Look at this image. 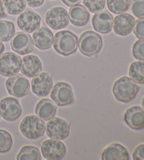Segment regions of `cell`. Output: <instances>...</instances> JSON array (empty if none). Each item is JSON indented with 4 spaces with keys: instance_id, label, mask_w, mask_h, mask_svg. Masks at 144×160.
Masks as SVG:
<instances>
[{
    "instance_id": "cell-30",
    "label": "cell",
    "mask_w": 144,
    "mask_h": 160,
    "mask_svg": "<svg viewBox=\"0 0 144 160\" xmlns=\"http://www.w3.org/2000/svg\"><path fill=\"white\" fill-rule=\"evenodd\" d=\"M132 12L138 18H144V0H133Z\"/></svg>"
},
{
    "instance_id": "cell-15",
    "label": "cell",
    "mask_w": 144,
    "mask_h": 160,
    "mask_svg": "<svg viewBox=\"0 0 144 160\" xmlns=\"http://www.w3.org/2000/svg\"><path fill=\"white\" fill-rule=\"evenodd\" d=\"M124 122L133 130L144 128V109L138 106L129 108L124 113Z\"/></svg>"
},
{
    "instance_id": "cell-36",
    "label": "cell",
    "mask_w": 144,
    "mask_h": 160,
    "mask_svg": "<svg viewBox=\"0 0 144 160\" xmlns=\"http://www.w3.org/2000/svg\"><path fill=\"white\" fill-rule=\"evenodd\" d=\"M4 17H6V13H5L3 3H2V0H0V20Z\"/></svg>"
},
{
    "instance_id": "cell-11",
    "label": "cell",
    "mask_w": 144,
    "mask_h": 160,
    "mask_svg": "<svg viewBox=\"0 0 144 160\" xmlns=\"http://www.w3.org/2000/svg\"><path fill=\"white\" fill-rule=\"evenodd\" d=\"M22 108L18 100L6 98L0 102V114L5 121H14L21 117Z\"/></svg>"
},
{
    "instance_id": "cell-29",
    "label": "cell",
    "mask_w": 144,
    "mask_h": 160,
    "mask_svg": "<svg viewBox=\"0 0 144 160\" xmlns=\"http://www.w3.org/2000/svg\"><path fill=\"white\" fill-rule=\"evenodd\" d=\"M83 4L91 13H97L103 10L106 0H83Z\"/></svg>"
},
{
    "instance_id": "cell-4",
    "label": "cell",
    "mask_w": 144,
    "mask_h": 160,
    "mask_svg": "<svg viewBox=\"0 0 144 160\" xmlns=\"http://www.w3.org/2000/svg\"><path fill=\"white\" fill-rule=\"evenodd\" d=\"M20 131L27 138L36 140L44 134L46 131V124L37 116H27L21 121Z\"/></svg>"
},
{
    "instance_id": "cell-34",
    "label": "cell",
    "mask_w": 144,
    "mask_h": 160,
    "mask_svg": "<svg viewBox=\"0 0 144 160\" xmlns=\"http://www.w3.org/2000/svg\"><path fill=\"white\" fill-rule=\"evenodd\" d=\"M29 7L32 8L40 7L43 4L44 0H25Z\"/></svg>"
},
{
    "instance_id": "cell-31",
    "label": "cell",
    "mask_w": 144,
    "mask_h": 160,
    "mask_svg": "<svg viewBox=\"0 0 144 160\" xmlns=\"http://www.w3.org/2000/svg\"><path fill=\"white\" fill-rule=\"evenodd\" d=\"M132 53L135 59L144 61V40H138L132 48Z\"/></svg>"
},
{
    "instance_id": "cell-3",
    "label": "cell",
    "mask_w": 144,
    "mask_h": 160,
    "mask_svg": "<svg viewBox=\"0 0 144 160\" xmlns=\"http://www.w3.org/2000/svg\"><path fill=\"white\" fill-rule=\"evenodd\" d=\"M79 49L83 55L94 57L98 54L103 47V40L100 35L91 31H86L81 35L78 42Z\"/></svg>"
},
{
    "instance_id": "cell-12",
    "label": "cell",
    "mask_w": 144,
    "mask_h": 160,
    "mask_svg": "<svg viewBox=\"0 0 144 160\" xmlns=\"http://www.w3.org/2000/svg\"><path fill=\"white\" fill-rule=\"evenodd\" d=\"M32 92L38 97H45L51 92L53 87V78L50 73H40L32 78L31 82Z\"/></svg>"
},
{
    "instance_id": "cell-13",
    "label": "cell",
    "mask_w": 144,
    "mask_h": 160,
    "mask_svg": "<svg viewBox=\"0 0 144 160\" xmlns=\"http://www.w3.org/2000/svg\"><path fill=\"white\" fill-rule=\"evenodd\" d=\"M17 24L19 28L23 31L30 33L40 28L41 17L33 11L27 9L18 16Z\"/></svg>"
},
{
    "instance_id": "cell-28",
    "label": "cell",
    "mask_w": 144,
    "mask_h": 160,
    "mask_svg": "<svg viewBox=\"0 0 144 160\" xmlns=\"http://www.w3.org/2000/svg\"><path fill=\"white\" fill-rule=\"evenodd\" d=\"M13 145L12 137L9 132L0 129V153L8 152Z\"/></svg>"
},
{
    "instance_id": "cell-27",
    "label": "cell",
    "mask_w": 144,
    "mask_h": 160,
    "mask_svg": "<svg viewBox=\"0 0 144 160\" xmlns=\"http://www.w3.org/2000/svg\"><path fill=\"white\" fill-rule=\"evenodd\" d=\"M16 34L15 26L12 22L0 21V41L8 42Z\"/></svg>"
},
{
    "instance_id": "cell-8",
    "label": "cell",
    "mask_w": 144,
    "mask_h": 160,
    "mask_svg": "<svg viewBox=\"0 0 144 160\" xmlns=\"http://www.w3.org/2000/svg\"><path fill=\"white\" fill-rule=\"evenodd\" d=\"M70 125L68 121L60 118L54 117L46 124V133L51 139L61 140L69 136Z\"/></svg>"
},
{
    "instance_id": "cell-21",
    "label": "cell",
    "mask_w": 144,
    "mask_h": 160,
    "mask_svg": "<svg viewBox=\"0 0 144 160\" xmlns=\"http://www.w3.org/2000/svg\"><path fill=\"white\" fill-rule=\"evenodd\" d=\"M103 160H129V154L127 149L119 143H113L103 150Z\"/></svg>"
},
{
    "instance_id": "cell-22",
    "label": "cell",
    "mask_w": 144,
    "mask_h": 160,
    "mask_svg": "<svg viewBox=\"0 0 144 160\" xmlns=\"http://www.w3.org/2000/svg\"><path fill=\"white\" fill-rule=\"evenodd\" d=\"M90 14L88 10L82 5L77 4L69 10V20L75 26H84L89 21Z\"/></svg>"
},
{
    "instance_id": "cell-14",
    "label": "cell",
    "mask_w": 144,
    "mask_h": 160,
    "mask_svg": "<svg viewBox=\"0 0 144 160\" xmlns=\"http://www.w3.org/2000/svg\"><path fill=\"white\" fill-rule=\"evenodd\" d=\"M11 47L13 51L21 55L31 53L34 50V43L30 35L23 32H18L12 38Z\"/></svg>"
},
{
    "instance_id": "cell-37",
    "label": "cell",
    "mask_w": 144,
    "mask_h": 160,
    "mask_svg": "<svg viewBox=\"0 0 144 160\" xmlns=\"http://www.w3.org/2000/svg\"><path fill=\"white\" fill-rule=\"evenodd\" d=\"M4 50H5L4 45L2 42V41H0V56L4 53Z\"/></svg>"
},
{
    "instance_id": "cell-38",
    "label": "cell",
    "mask_w": 144,
    "mask_h": 160,
    "mask_svg": "<svg viewBox=\"0 0 144 160\" xmlns=\"http://www.w3.org/2000/svg\"><path fill=\"white\" fill-rule=\"evenodd\" d=\"M141 104H142V106H143V107L144 108V98H143V100H142V102H141Z\"/></svg>"
},
{
    "instance_id": "cell-6",
    "label": "cell",
    "mask_w": 144,
    "mask_h": 160,
    "mask_svg": "<svg viewBox=\"0 0 144 160\" xmlns=\"http://www.w3.org/2000/svg\"><path fill=\"white\" fill-rule=\"evenodd\" d=\"M21 58L13 52H7L0 56V74L10 77L17 74L21 70Z\"/></svg>"
},
{
    "instance_id": "cell-2",
    "label": "cell",
    "mask_w": 144,
    "mask_h": 160,
    "mask_svg": "<svg viewBox=\"0 0 144 160\" xmlns=\"http://www.w3.org/2000/svg\"><path fill=\"white\" fill-rule=\"evenodd\" d=\"M78 40L75 34L69 30L58 32L54 38V48L58 53L69 56L77 51Z\"/></svg>"
},
{
    "instance_id": "cell-33",
    "label": "cell",
    "mask_w": 144,
    "mask_h": 160,
    "mask_svg": "<svg viewBox=\"0 0 144 160\" xmlns=\"http://www.w3.org/2000/svg\"><path fill=\"white\" fill-rule=\"evenodd\" d=\"M134 160H144V144L138 145L133 152Z\"/></svg>"
},
{
    "instance_id": "cell-10",
    "label": "cell",
    "mask_w": 144,
    "mask_h": 160,
    "mask_svg": "<svg viewBox=\"0 0 144 160\" xmlns=\"http://www.w3.org/2000/svg\"><path fill=\"white\" fill-rule=\"evenodd\" d=\"M46 24L54 30L64 28L69 23V15L63 7H54L46 12L45 16Z\"/></svg>"
},
{
    "instance_id": "cell-35",
    "label": "cell",
    "mask_w": 144,
    "mask_h": 160,
    "mask_svg": "<svg viewBox=\"0 0 144 160\" xmlns=\"http://www.w3.org/2000/svg\"><path fill=\"white\" fill-rule=\"evenodd\" d=\"M62 2L68 7H72L79 4L82 2V0H62Z\"/></svg>"
},
{
    "instance_id": "cell-7",
    "label": "cell",
    "mask_w": 144,
    "mask_h": 160,
    "mask_svg": "<svg viewBox=\"0 0 144 160\" xmlns=\"http://www.w3.org/2000/svg\"><path fill=\"white\" fill-rule=\"evenodd\" d=\"M6 88L10 95L21 98L29 93L30 82L22 74H16L7 79Z\"/></svg>"
},
{
    "instance_id": "cell-23",
    "label": "cell",
    "mask_w": 144,
    "mask_h": 160,
    "mask_svg": "<svg viewBox=\"0 0 144 160\" xmlns=\"http://www.w3.org/2000/svg\"><path fill=\"white\" fill-rule=\"evenodd\" d=\"M4 8L10 15H18L23 12L26 7L25 0H3Z\"/></svg>"
},
{
    "instance_id": "cell-16",
    "label": "cell",
    "mask_w": 144,
    "mask_h": 160,
    "mask_svg": "<svg viewBox=\"0 0 144 160\" xmlns=\"http://www.w3.org/2000/svg\"><path fill=\"white\" fill-rule=\"evenodd\" d=\"M134 16L129 13H121L115 18L113 27L114 32L120 36H126L130 34L135 24Z\"/></svg>"
},
{
    "instance_id": "cell-32",
    "label": "cell",
    "mask_w": 144,
    "mask_h": 160,
    "mask_svg": "<svg viewBox=\"0 0 144 160\" xmlns=\"http://www.w3.org/2000/svg\"><path fill=\"white\" fill-rule=\"evenodd\" d=\"M133 30L138 39L144 40V18H139L136 21Z\"/></svg>"
},
{
    "instance_id": "cell-25",
    "label": "cell",
    "mask_w": 144,
    "mask_h": 160,
    "mask_svg": "<svg viewBox=\"0 0 144 160\" xmlns=\"http://www.w3.org/2000/svg\"><path fill=\"white\" fill-rule=\"evenodd\" d=\"M18 160H40L41 159L40 150L34 146L27 145L21 148L17 155Z\"/></svg>"
},
{
    "instance_id": "cell-18",
    "label": "cell",
    "mask_w": 144,
    "mask_h": 160,
    "mask_svg": "<svg viewBox=\"0 0 144 160\" xmlns=\"http://www.w3.org/2000/svg\"><path fill=\"white\" fill-rule=\"evenodd\" d=\"M34 45L40 50H47L53 45L54 34L51 30L45 26L39 28L32 35Z\"/></svg>"
},
{
    "instance_id": "cell-1",
    "label": "cell",
    "mask_w": 144,
    "mask_h": 160,
    "mask_svg": "<svg viewBox=\"0 0 144 160\" xmlns=\"http://www.w3.org/2000/svg\"><path fill=\"white\" fill-rule=\"evenodd\" d=\"M139 87L134 80L127 76L121 77L115 82L113 93L118 101L128 103L137 97Z\"/></svg>"
},
{
    "instance_id": "cell-5",
    "label": "cell",
    "mask_w": 144,
    "mask_h": 160,
    "mask_svg": "<svg viewBox=\"0 0 144 160\" xmlns=\"http://www.w3.org/2000/svg\"><path fill=\"white\" fill-rule=\"evenodd\" d=\"M51 98L58 106L70 105L74 102L73 89L70 85L65 82H59L52 88Z\"/></svg>"
},
{
    "instance_id": "cell-17",
    "label": "cell",
    "mask_w": 144,
    "mask_h": 160,
    "mask_svg": "<svg viewBox=\"0 0 144 160\" xmlns=\"http://www.w3.org/2000/svg\"><path fill=\"white\" fill-rule=\"evenodd\" d=\"M113 17L108 11H100L92 18L93 28L96 32L107 34L113 29Z\"/></svg>"
},
{
    "instance_id": "cell-9",
    "label": "cell",
    "mask_w": 144,
    "mask_h": 160,
    "mask_svg": "<svg viewBox=\"0 0 144 160\" xmlns=\"http://www.w3.org/2000/svg\"><path fill=\"white\" fill-rule=\"evenodd\" d=\"M41 151L46 159L60 160L65 156L66 147L60 140H47L41 143Z\"/></svg>"
},
{
    "instance_id": "cell-19",
    "label": "cell",
    "mask_w": 144,
    "mask_h": 160,
    "mask_svg": "<svg viewBox=\"0 0 144 160\" xmlns=\"http://www.w3.org/2000/svg\"><path fill=\"white\" fill-rule=\"evenodd\" d=\"M21 73L27 78H34L42 69L41 62L35 55H27L22 59Z\"/></svg>"
},
{
    "instance_id": "cell-26",
    "label": "cell",
    "mask_w": 144,
    "mask_h": 160,
    "mask_svg": "<svg viewBox=\"0 0 144 160\" xmlns=\"http://www.w3.org/2000/svg\"><path fill=\"white\" fill-rule=\"evenodd\" d=\"M132 0H107V6L115 14H121L129 9Z\"/></svg>"
},
{
    "instance_id": "cell-24",
    "label": "cell",
    "mask_w": 144,
    "mask_h": 160,
    "mask_svg": "<svg viewBox=\"0 0 144 160\" xmlns=\"http://www.w3.org/2000/svg\"><path fill=\"white\" fill-rule=\"evenodd\" d=\"M129 75L138 84H144V62H134L130 65Z\"/></svg>"
},
{
    "instance_id": "cell-20",
    "label": "cell",
    "mask_w": 144,
    "mask_h": 160,
    "mask_svg": "<svg viewBox=\"0 0 144 160\" xmlns=\"http://www.w3.org/2000/svg\"><path fill=\"white\" fill-rule=\"evenodd\" d=\"M57 107L54 101L42 99L35 107V114L43 121H49L55 117Z\"/></svg>"
}]
</instances>
